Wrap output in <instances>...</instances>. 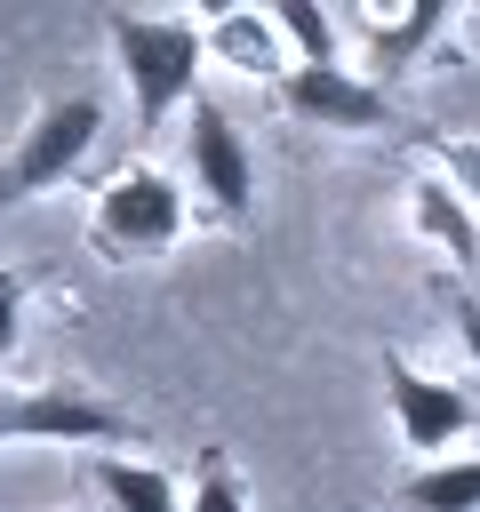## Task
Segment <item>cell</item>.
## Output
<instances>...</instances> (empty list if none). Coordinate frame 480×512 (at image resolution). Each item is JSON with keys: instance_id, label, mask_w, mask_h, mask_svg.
<instances>
[{"instance_id": "1", "label": "cell", "mask_w": 480, "mask_h": 512, "mask_svg": "<svg viewBox=\"0 0 480 512\" xmlns=\"http://www.w3.org/2000/svg\"><path fill=\"white\" fill-rule=\"evenodd\" d=\"M112 56H120V80H128L144 136L176 104L200 96V24L192 16H112Z\"/></svg>"}, {"instance_id": "2", "label": "cell", "mask_w": 480, "mask_h": 512, "mask_svg": "<svg viewBox=\"0 0 480 512\" xmlns=\"http://www.w3.org/2000/svg\"><path fill=\"white\" fill-rule=\"evenodd\" d=\"M96 144H104V104H96V96H56L48 112H32V128L16 136V152L0 160V208L64 184Z\"/></svg>"}, {"instance_id": "3", "label": "cell", "mask_w": 480, "mask_h": 512, "mask_svg": "<svg viewBox=\"0 0 480 512\" xmlns=\"http://www.w3.org/2000/svg\"><path fill=\"white\" fill-rule=\"evenodd\" d=\"M176 232H184V192H176V176H160L152 160H128V168L96 192V248H104V256L136 264V256L176 248Z\"/></svg>"}, {"instance_id": "4", "label": "cell", "mask_w": 480, "mask_h": 512, "mask_svg": "<svg viewBox=\"0 0 480 512\" xmlns=\"http://www.w3.org/2000/svg\"><path fill=\"white\" fill-rule=\"evenodd\" d=\"M0 440H64V448H112L136 440V424L80 392V384H40V392H0Z\"/></svg>"}, {"instance_id": "5", "label": "cell", "mask_w": 480, "mask_h": 512, "mask_svg": "<svg viewBox=\"0 0 480 512\" xmlns=\"http://www.w3.org/2000/svg\"><path fill=\"white\" fill-rule=\"evenodd\" d=\"M384 392H392V424L416 456H440L448 440H464L480 424V400L456 392L448 376H424L408 352H384Z\"/></svg>"}, {"instance_id": "6", "label": "cell", "mask_w": 480, "mask_h": 512, "mask_svg": "<svg viewBox=\"0 0 480 512\" xmlns=\"http://www.w3.org/2000/svg\"><path fill=\"white\" fill-rule=\"evenodd\" d=\"M184 112H192V136H184L192 184H200V200H208L224 224H240V216H248V200H256V168H248V144H240V128L224 120V104H216V96H192Z\"/></svg>"}, {"instance_id": "7", "label": "cell", "mask_w": 480, "mask_h": 512, "mask_svg": "<svg viewBox=\"0 0 480 512\" xmlns=\"http://www.w3.org/2000/svg\"><path fill=\"white\" fill-rule=\"evenodd\" d=\"M280 96L312 128H384L392 120V96L368 88L360 72H344V64H288L280 72Z\"/></svg>"}, {"instance_id": "8", "label": "cell", "mask_w": 480, "mask_h": 512, "mask_svg": "<svg viewBox=\"0 0 480 512\" xmlns=\"http://www.w3.org/2000/svg\"><path fill=\"white\" fill-rule=\"evenodd\" d=\"M440 24H448V0H416V8H400V16H360V32H368V88H384L392 96V80L440 40Z\"/></svg>"}, {"instance_id": "9", "label": "cell", "mask_w": 480, "mask_h": 512, "mask_svg": "<svg viewBox=\"0 0 480 512\" xmlns=\"http://www.w3.org/2000/svg\"><path fill=\"white\" fill-rule=\"evenodd\" d=\"M224 56L232 72H248V80H280L288 72V48H280V32H272V16L264 8H232V16H216L208 32H200V56Z\"/></svg>"}, {"instance_id": "10", "label": "cell", "mask_w": 480, "mask_h": 512, "mask_svg": "<svg viewBox=\"0 0 480 512\" xmlns=\"http://www.w3.org/2000/svg\"><path fill=\"white\" fill-rule=\"evenodd\" d=\"M416 232H424L432 248H448V264L480 272V216H472L440 176H424V184H416Z\"/></svg>"}, {"instance_id": "11", "label": "cell", "mask_w": 480, "mask_h": 512, "mask_svg": "<svg viewBox=\"0 0 480 512\" xmlns=\"http://www.w3.org/2000/svg\"><path fill=\"white\" fill-rule=\"evenodd\" d=\"M96 488L112 512H184L176 480L160 464H128V456H96Z\"/></svg>"}, {"instance_id": "12", "label": "cell", "mask_w": 480, "mask_h": 512, "mask_svg": "<svg viewBox=\"0 0 480 512\" xmlns=\"http://www.w3.org/2000/svg\"><path fill=\"white\" fill-rule=\"evenodd\" d=\"M264 16L280 32V48H296V64H336V16H328V0H272Z\"/></svg>"}, {"instance_id": "13", "label": "cell", "mask_w": 480, "mask_h": 512, "mask_svg": "<svg viewBox=\"0 0 480 512\" xmlns=\"http://www.w3.org/2000/svg\"><path fill=\"white\" fill-rule=\"evenodd\" d=\"M408 512H480V456L424 464V472L408 480Z\"/></svg>"}, {"instance_id": "14", "label": "cell", "mask_w": 480, "mask_h": 512, "mask_svg": "<svg viewBox=\"0 0 480 512\" xmlns=\"http://www.w3.org/2000/svg\"><path fill=\"white\" fill-rule=\"evenodd\" d=\"M416 144L440 160V184L480 216V136H448V128H416Z\"/></svg>"}, {"instance_id": "15", "label": "cell", "mask_w": 480, "mask_h": 512, "mask_svg": "<svg viewBox=\"0 0 480 512\" xmlns=\"http://www.w3.org/2000/svg\"><path fill=\"white\" fill-rule=\"evenodd\" d=\"M184 512H248V496H240V480H232L224 456H200V480H192Z\"/></svg>"}, {"instance_id": "16", "label": "cell", "mask_w": 480, "mask_h": 512, "mask_svg": "<svg viewBox=\"0 0 480 512\" xmlns=\"http://www.w3.org/2000/svg\"><path fill=\"white\" fill-rule=\"evenodd\" d=\"M16 328H24V280L0 264V360L16 352Z\"/></svg>"}, {"instance_id": "17", "label": "cell", "mask_w": 480, "mask_h": 512, "mask_svg": "<svg viewBox=\"0 0 480 512\" xmlns=\"http://www.w3.org/2000/svg\"><path fill=\"white\" fill-rule=\"evenodd\" d=\"M456 336H464V352L480 360V288H456Z\"/></svg>"}, {"instance_id": "18", "label": "cell", "mask_w": 480, "mask_h": 512, "mask_svg": "<svg viewBox=\"0 0 480 512\" xmlns=\"http://www.w3.org/2000/svg\"><path fill=\"white\" fill-rule=\"evenodd\" d=\"M472 32H480V8H472Z\"/></svg>"}, {"instance_id": "19", "label": "cell", "mask_w": 480, "mask_h": 512, "mask_svg": "<svg viewBox=\"0 0 480 512\" xmlns=\"http://www.w3.org/2000/svg\"><path fill=\"white\" fill-rule=\"evenodd\" d=\"M0 392H8V384H0Z\"/></svg>"}]
</instances>
